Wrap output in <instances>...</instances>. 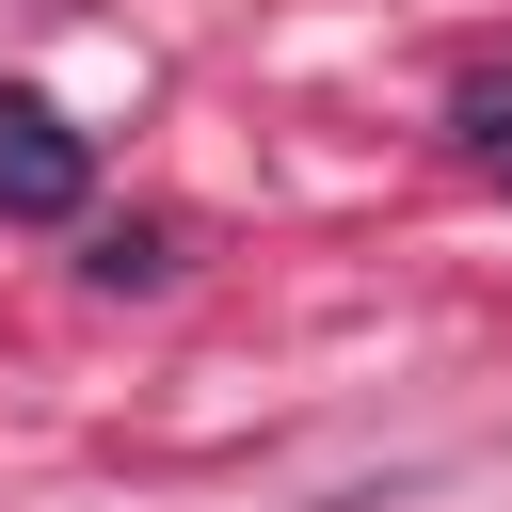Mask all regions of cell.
Masks as SVG:
<instances>
[{"mask_svg": "<svg viewBox=\"0 0 512 512\" xmlns=\"http://www.w3.org/2000/svg\"><path fill=\"white\" fill-rule=\"evenodd\" d=\"M80 272H96V288H160V272H176V224H96Z\"/></svg>", "mask_w": 512, "mask_h": 512, "instance_id": "obj_2", "label": "cell"}, {"mask_svg": "<svg viewBox=\"0 0 512 512\" xmlns=\"http://www.w3.org/2000/svg\"><path fill=\"white\" fill-rule=\"evenodd\" d=\"M80 192H96V144L48 96H0V224H80Z\"/></svg>", "mask_w": 512, "mask_h": 512, "instance_id": "obj_1", "label": "cell"}]
</instances>
